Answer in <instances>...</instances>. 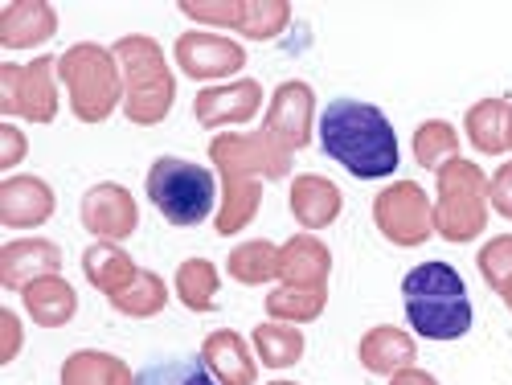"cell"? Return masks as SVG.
Listing matches in <instances>:
<instances>
[{"label": "cell", "mask_w": 512, "mask_h": 385, "mask_svg": "<svg viewBox=\"0 0 512 385\" xmlns=\"http://www.w3.org/2000/svg\"><path fill=\"white\" fill-rule=\"evenodd\" d=\"M29 140L17 123H0V173H13V168L25 160Z\"/></svg>", "instance_id": "obj_36"}, {"label": "cell", "mask_w": 512, "mask_h": 385, "mask_svg": "<svg viewBox=\"0 0 512 385\" xmlns=\"http://www.w3.org/2000/svg\"><path fill=\"white\" fill-rule=\"evenodd\" d=\"M201 365L218 385H259V357L250 340L234 328H218L201 340Z\"/></svg>", "instance_id": "obj_16"}, {"label": "cell", "mask_w": 512, "mask_h": 385, "mask_svg": "<svg viewBox=\"0 0 512 385\" xmlns=\"http://www.w3.org/2000/svg\"><path fill=\"white\" fill-rule=\"evenodd\" d=\"M144 189L168 226H201L218 209V197H222V181L205 164H193L181 156H160L148 168Z\"/></svg>", "instance_id": "obj_5"}, {"label": "cell", "mask_w": 512, "mask_h": 385, "mask_svg": "<svg viewBox=\"0 0 512 385\" xmlns=\"http://www.w3.org/2000/svg\"><path fill=\"white\" fill-rule=\"evenodd\" d=\"M250 349L259 357V365L267 369H291L304 361V332L295 324H279V320H263L250 332Z\"/></svg>", "instance_id": "obj_26"}, {"label": "cell", "mask_w": 512, "mask_h": 385, "mask_svg": "<svg viewBox=\"0 0 512 385\" xmlns=\"http://www.w3.org/2000/svg\"><path fill=\"white\" fill-rule=\"evenodd\" d=\"M115 62L123 74V115L136 127H156L177 107V74L160 41L148 33H127L115 41Z\"/></svg>", "instance_id": "obj_3"}, {"label": "cell", "mask_w": 512, "mask_h": 385, "mask_svg": "<svg viewBox=\"0 0 512 385\" xmlns=\"http://www.w3.org/2000/svg\"><path fill=\"white\" fill-rule=\"evenodd\" d=\"M357 361L365 373H377V377H394L410 365H418V345L406 328H394V324H377L369 328L361 340H357Z\"/></svg>", "instance_id": "obj_19"}, {"label": "cell", "mask_w": 512, "mask_h": 385, "mask_svg": "<svg viewBox=\"0 0 512 385\" xmlns=\"http://www.w3.org/2000/svg\"><path fill=\"white\" fill-rule=\"evenodd\" d=\"M58 33V9L50 0H13L0 9V46L5 50H41Z\"/></svg>", "instance_id": "obj_17"}, {"label": "cell", "mask_w": 512, "mask_h": 385, "mask_svg": "<svg viewBox=\"0 0 512 385\" xmlns=\"http://www.w3.org/2000/svg\"><path fill=\"white\" fill-rule=\"evenodd\" d=\"M320 148L357 181H381L398 173V132L386 111L361 99H332L320 115Z\"/></svg>", "instance_id": "obj_1"}, {"label": "cell", "mask_w": 512, "mask_h": 385, "mask_svg": "<svg viewBox=\"0 0 512 385\" xmlns=\"http://www.w3.org/2000/svg\"><path fill=\"white\" fill-rule=\"evenodd\" d=\"M488 205L500 213V218L512 222V160H504L488 177Z\"/></svg>", "instance_id": "obj_37"}, {"label": "cell", "mask_w": 512, "mask_h": 385, "mask_svg": "<svg viewBox=\"0 0 512 385\" xmlns=\"http://www.w3.org/2000/svg\"><path fill=\"white\" fill-rule=\"evenodd\" d=\"M259 111H263V87L254 78H234V82H222V87H205L193 99V119L201 127H209V132L250 123Z\"/></svg>", "instance_id": "obj_13"}, {"label": "cell", "mask_w": 512, "mask_h": 385, "mask_svg": "<svg viewBox=\"0 0 512 385\" xmlns=\"http://www.w3.org/2000/svg\"><path fill=\"white\" fill-rule=\"evenodd\" d=\"M287 205H291V218L304 226V234H316V230H328L340 218V209H345V193H340L336 181H328L320 173H304V177L291 181Z\"/></svg>", "instance_id": "obj_18"}, {"label": "cell", "mask_w": 512, "mask_h": 385, "mask_svg": "<svg viewBox=\"0 0 512 385\" xmlns=\"http://www.w3.org/2000/svg\"><path fill=\"white\" fill-rule=\"evenodd\" d=\"M62 385H136V373L123 357L103 353V349H78L62 361L58 373Z\"/></svg>", "instance_id": "obj_24"}, {"label": "cell", "mask_w": 512, "mask_h": 385, "mask_svg": "<svg viewBox=\"0 0 512 385\" xmlns=\"http://www.w3.org/2000/svg\"><path fill=\"white\" fill-rule=\"evenodd\" d=\"M312 123H316V91L304 78L279 82L263 119V132H271L287 152H300L312 144Z\"/></svg>", "instance_id": "obj_12"}, {"label": "cell", "mask_w": 512, "mask_h": 385, "mask_svg": "<svg viewBox=\"0 0 512 385\" xmlns=\"http://www.w3.org/2000/svg\"><path fill=\"white\" fill-rule=\"evenodd\" d=\"M435 193V234L443 242H476L488 230V173L476 160H451L439 168Z\"/></svg>", "instance_id": "obj_6"}, {"label": "cell", "mask_w": 512, "mask_h": 385, "mask_svg": "<svg viewBox=\"0 0 512 385\" xmlns=\"http://www.w3.org/2000/svg\"><path fill=\"white\" fill-rule=\"evenodd\" d=\"M390 385H439V377H435V373H426V369H418V365H410V369L394 373Z\"/></svg>", "instance_id": "obj_39"}, {"label": "cell", "mask_w": 512, "mask_h": 385, "mask_svg": "<svg viewBox=\"0 0 512 385\" xmlns=\"http://www.w3.org/2000/svg\"><path fill=\"white\" fill-rule=\"evenodd\" d=\"M54 209H58V197H54L50 181H41L33 173L0 181V226L37 230V226H46L54 218Z\"/></svg>", "instance_id": "obj_14"}, {"label": "cell", "mask_w": 512, "mask_h": 385, "mask_svg": "<svg viewBox=\"0 0 512 385\" xmlns=\"http://www.w3.org/2000/svg\"><path fill=\"white\" fill-rule=\"evenodd\" d=\"M218 287H222V271L209 259H185L173 275V291L189 312H213L218 308Z\"/></svg>", "instance_id": "obj_28"}, {"label": "cell", "mask_w": 512, "mask_h": 385, "mask_svg": "<svg viewBox=\"0 0 512 385\" xmlns=\"http://www.w3.org/2000/svg\"><path fill=\"white\" fill-rule=\"evenodd\" d=\"M508 119H512V103L504 95L472 103L463 115L467 144H472L480 156H504L508 152Z\"/></svg>", "instance_id": "obj_22"}, {"label": "cell", "mask_w": 512, "mask_h": 385, "mask_svg": "<svg viewBox=\"0 0 512 385\" xmlns=\"http://www.w3.org/2000/svg\"><path fill=\"white\" fill-rule=\"evenodd\" d=\"M271 385H300V381H271Z\"/></svg>", "instance_id": "obj_42"}, {"label": "cell", "mask_w": 512, "mask_h": 385, "mask_svg": "<svg viewBox=\"0 0 512 385\" xmlns=\"http://www.w3.org/2000/svg\"><path fill=\"white\" fill-rule=\"evenodd\" d=\"M173 58H177V70L193 82H222V78L242 74V66H246V50L234 37L205 33V29L181 33L173 46Z\"/></svg>", "instance_id": "obj_10"}, {"label": "cell", "mask_w": 512, "mask_h": 385, "mask_svg": "<svg viewBox=\"0 0 512 385\" xmlns=\"http://www.w3.org/2000/svg\"><path fill=\"white\" fill-rule=\"evenodd\" d=\"M0 324H5V336H9V345H5V353H0V365H13L17 357H21V320H17V312H0Z\"/></svg>", "instance_id": "obj_38"}, {"label": "cell", "mask_w": 512, "mask_h": 385, "mask_svg": "<svg viewBox=\"0 0 512 385\" xmlns=\"http://www.w3.org/2000/svg\"><path fill=\"white\" fill-rule=\"evenodd\" d=\"M476 267H480V279L500 295L512 283V234L488 238L480 246V254H476Z\"/></svg>", "instance_id": "obj_34"}, {"label": "cell", "mask_w": 512, "mask_h": 385, "mask_svg": "<svg viewBox=\"0 0 512 385\" xmlns=\"http://www.w3.org/2000/svg\"><path fill=\"white\" fill-rule=\"evenodd\" d=\"M500 299H504V308H508V312H512V283H508V287H504V291H500Z\"/></svg>", "instance_id": "obj_40"}, {"label": "cell", "mask_w": 512, "mask_h": 385, "mask_svg": "<svg viewBox=\"0 0 512 385\" xmlns=\"http://www.w3.org/2000/svg\"><path fill=\"white\" fill-rule=\"evenodd\" d=\"M82 275H87V283L95 291H103L111 299L140 275V267L119 242H91L87 250H82Z\"/></svg>", "instance_id": "obj_23"}, {"label": "cell", "mask_w": 512, "mask_h": 385, "mask_svg": "<svg viewBox=\"0 0 512 385\" xmlns=\"http://www.w3.org/2000/svg\"><path fill=\"white\" fill-rule=\"evenodd\" d=\"M332 250L316 234H291L279 246V283L283 287H328Z\"/></svg>", "instance_id": "obj_20"}, {"label": "cell", "mask_w": 512, "mask_h": 385, "mask_svg": "<svg viewBox=\"0 0 512 385\" xmlns=\"http://www.w3.org/2000/svg\"><path fill=\"white\" fill-rule=\"evenodd\" d=\"M410 148H414L418 168H426V173H439L443 164L459 160V132H455V123H447V119H426V123L414 127Z\"/></svg>", "instance_id": "obj_31"}, {"label": "cell", "mask_w": 512, "mask_h": 385, "mask_svg": "<svg viewBox=\"0 0 512 385\" xmlns=\"http://www.w3.org/2000/svg\"><path fill=\"white\" fill-rule=\"evenodd\" d=\"M209 160L226 177H254V181H283L291 177V152L271 132H218L209 140Z\"/></svg>", "instance_id": "obj_9"}, {"label": "cell", "mask_w": 512, "mask_h": 385, "mask_svg": "<svg viewBox=\"0 0 512 385\" xmlns=\"http://www.w3.org/2000/svg\"><path fill=\"white\" fill-rule=\"evenodd\" d=\"M328 308V287H275L267 291V316L279 324H312Z\"/></svg>", "instance_id": "obj_30"}, {"label": "cell", "mask_w": 512, "mask_h": 385, "mask_svg": "<svg viewBox=\"0 0 512 385\" xmlns=\"http://www.w3.org/2000/svg\"><path fill=\"white\" fill-rule=\"evenodd\" d=\"M82 226L95 234V242H123L140 230V205L132 189H123L119 181H99L82 193Z\"/></svg>", "instance_id": "obj_11"}, {"label": "cell", "mask_w": 512, "mask_h": 385, "mask_svg": "<svg viewBox=\"0 0 512 385\" xmlns=\"http://www.w3.org/2000/svg\"><path fill=\"white\" fill-rule=\"evenodd\" d=\"M62 275V246L50 238H17L0 246V287L25 291L29 283Z\"/></svg>", "instance_id": "obj_15"}, {"label": "cell", "mask_w": 512, "mask_h": 385, "mask_svg": "<svg viewBox=\"0 0 512 385\" xmlns=\"http://www.w3.org/2000/svg\"><path fill=\"white\" fill-rule=\"evenodd\" d=\"M58 54H41L33 62L0 66V115H17L25 123L58 119Z\"/></svg>", "instance_id": "obj_7"}, {"label": "cell", "mask_w": 512, "mask_h": 385, "mask_svg": "<svg viewBox=\"0 0 512 385\" xmlns=\"http://www.w3.org/2000/svg\"><path fill=\"white\" fill-rule=\"evenodd\" d=\"M21 304L29 312V320L37 328H62L74 320L78 312V291L70 287V279L62 275H46V279H37L21 291Z\"/></svg>", "instance_id": "obj_21"}, {"label": "cell", "mask_w": 512, "mask_h": 385, "mask_svg": "<svg viewBox=\"0 0 512 385\" xmlns=\"http://www.w3.org/2000/svg\"><path fill=\"white\" fill-rule=\"evenodd\" d=\"M107 304H111L119 316H127V320H152V316H160V312L168 308V283H164L156 271H144V267H140V275L127 283L119 295H111Z\"/></svg>", "instance_id": "obj_29"}, {"label": "cell", "mask_w": 512, "mask_h": 385, "mask_svg": "<svg viewBox=\"0 0 512 385\" xmlns=\"http://www.w3.org/2000/svg\"><path fill=\"white\" fill-rule=\"evenodd\" d=\"M259 205H263V181L226 173L222 177V205H218V222H213V230H218L222 238L242 234L254 218H259Z\"/></svg>", "instance_id": "obj_25"}, {"label": "cell", "mask_w": 512, "mask_h": 385, "mask_svg": "<svg viewBox=\"0 0 512 385\" xmlns=\"http://www.w3.org/2000/svg\"><path fill=\"white\" fill-rule=\"evenodd\" d=\"M58 78L78 123H107L123 107V74L115 50L99 41H74L66 54H58Z\"/></svg>", "instance_id": "obj_4"}, {"label": "cell", "mask_w": 512, "mask_h": 385, "mask_svg": "<svg viewBox=\"0 0 512 385\" xmlns=\"http://www.w3.org/2000/svg\"><path fill=\"white\" fill-rule=\"evenodd\" d=\"M373 226L386 242L414 250L435 234V201L418 181H394L373 197Z\"/></svg>", "instance_id": "obj_8"}, {"label": "cell", "mask_w": 512, "mask_h": 385, "mask_svg": "<svg viewBox=\"0 0 512 385\" xmlns=\"http://www.w3.org/2000/svg\"><path fill=\"white\" fill-rule=\"evenodd\" d=\"M226 271L234 283L242 287H263L271 279H279V246L267 242V238H250V242H238L226 259Z\"/></svg>", "instance_id": "obj_27"}, {"label": "cell", "mask_w": 512, "mask_h": 385, "mask_svg": "<svg viewBox=\"0 0 512 385\" xmlns=\"http://www.w3.org/2000/svg\"><path fill=\"white\" fill-rule=\"evenodd\" d=\"M136 385H218L201 357H164L136 373Z\"/></svg>", "instance_id": "obj_33"}, {"label": "cell", "mask_w": 512, "mask_h": 385, "mask_svg": "<svg viewBox=\"0 0 512 385\" xmlns=\"http://www.w3.org/2000/svg\"><path fill=\"white\" fill-rule=\"evenodd\" d=\"M291 25V5L287 0H246V13L238 25V37L246 41H275Z\"/></svg>", "instance_id": "obj_32"}, {"label": "cell", "mask_w": 512, "mask_h": 385, "mask_svg": "<svg viewBox=\"0 0 512 385\" xmlns=\"http://www.w3.org/2000/svg\"><path fill=\"white\" fill-rule=\"evenodd\" d=\"M508 152H512V119H508Z\"/></svg>", "instance_id": "obj_41"}, {"label": "cell", "mask_w": 512, "mask_h": 385, "mask_svg": "<svg viewBox=\"0 0 512 385\" xmlns=\"http://www.w3.org/2000/svg\"><path fill=\"white\" fill-rule=\"evenodd\" d=\"M402 304L414 336L459 340L472 332V299L451 263H422L402 279Z\"/></svg>", "instance_id": "obj_2"}, {"label": "cell", "mask_w": 512, "mask_h": 385, "mask_svg": "<svg viewBox=\"0 0 512 385\" xmlns=\"http://www.w3.org/2000/svg\"><path fill=\"white\" fill-rule=\"evenodd\" d=\"M181 13L197 25H218L238 33L242 13H246V0H181Z\"/></svg>", "instance_id": "obj_35"}]
</instances>
